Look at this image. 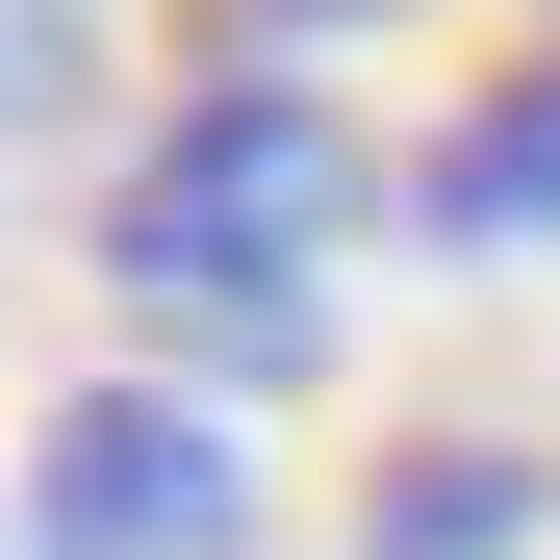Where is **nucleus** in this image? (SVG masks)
<instances>
[{
	"label": "nucleus",
	"instance_id": "obj_4",
	"mask_svg": "<svg viewBox=\"0 0 560 560\" xmlns=\"http://www.w3.org/2000/svg\"><path fill=\"white\" fill-rule=\"evenodd\" d=\"M510 535V458H408V485H383V560H485Z\"/></svg>",
	"mask_w": 560,
	"mask_h": 560
},
{
	"label": "nucleus",
	"instance_id": "obj_2",
	"mask_svg": "<svg viewBox=\"0 0 560 560\" xmlns=\"http://www.w3.org/2000/svg\"><path fill=\"white\" fill-rule=\"evenodd\" d=\"M26 560H255V458L205 383H77L26 433Z\"/></svg>",
	"mask_w": 560,
	"mask_h": 560
},
{
	"label": "nucleus",
	"instance_id": "obj_5",
	"mask_svg": "<svg viewBox=\"0 0 560 560\" xmlns=\"http://www.w3.org/2000/svg\"><path fill=\"white\" fill-rule=\"evenodd\" d=\"M51 103H77V0H0V153H26Z\"/></svg>",
	"mask_w": 560,
	"mask_h": 560
},
{
	"label": "nucleus",
	"instance_id": "obj_3",
	"mask_svg": "<svg viewBox=\"0 0 560 560\" xmlns=\"http://www.w3.org/2000/svg\"><path fill=\"white\" fill-rule=\"evenodd\" d=\"M408 205H433L458 255H535V230H560V51L510 77V103H458V128L408 153Z\"/></svg>",
	"mask_w": 560,
	"mask_h": 560
},
{
	"label": "nucleus",
	"instance_id": "obj_1",
	"mask_svg": "<svg viewBox=\"0 0 560 560\" xmlns=\"http://www.w3.org/2000/svg\"><path fill=\"white\" fill-rule=\"evenodd\" d=\"M331 255H357V128L306 103V77H205L128 205H103V280L153 357H230V383H280V357L331 331Z\"/></svg>",
	"mask_w": 560,
	"mask_h": 560
}]
</instances>
